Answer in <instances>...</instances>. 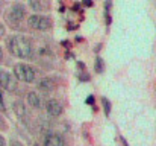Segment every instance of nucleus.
Returning <instances> with one entry per match:
<instances>
[{"label": "nucleus", "instance_id": "nucleus-1", "mask_svg": "<svg viewBox=\"0 0 156 146\" xmlns=\"http://www.w3.org/2000/svg\"><path fill=\"white\" fill-rule=\"evenodd\" d=\"M6 47L12 56L20 59H34L37 55L32 40L26 35H11L6 38Z\"/></svg>", "mask_w": 156, "mask_h": 146}, {"label": "nucleus", "instance_id": "nucleus-2", "mask_svg": "<svg viewBox=\"0 0 156 146\" xmlns=\"http://www.w3.org/2000/svg\"><path fill=\"white\" fill-rule=\"evenodd\" d=\"M26 17H27V9H26V6L23 3H18V2L17 3H12V6L5 14L6 23L11 28H14V29H17Z\"/></svg>", "mask_w": 156, "mask_h": 146}, {"label": "nucleus", "instance_id": "nucleus-3", "mask_svg": "<svg viewBox=\"0 0 156 146\" xmlns=\"http://www.w3.org/2000/svg\"><path fill=\"white\" fill-rule=\"evenodd\" d=\"M12 75L15 76L17 81L24 82V84H34L37 81V70L24 62H18L12 69Z\"/></svg>", "mask_w": 156, "mask_h": 146}, {"label": "nucleus", "instance_id": "nucleus-4", "mask_svg": "<svg viewBox=\"0 0 156 146\" xmlns=\"http://www.w3.org/2000/svg\"><path fill=\"white\" fill-rule=\"evenodd\" d=\"M27 26L34 31L46 32L53 28V20L49 15H41V14H34L27 17Z\"/></svg>", "mask_w": 156, "mask_h": 146}, {"label": "nucleus", "instance_id": "nucleus-5", "mask_svg": "<svg viewBox=\"0 0 156 146\" xmlns=\"http://www.w3.org/2000/svg\"><path fill=\"white\" fill-rule=\"evenodd\" d=\"M12 111H14V114L18 117V120L23 122V125L29 126V122H30V113H29L26 103H24L21 99H17V100L12 102Z\"/></svg>", "mask_w": 156, "mask_h": 146}, {"label": "nucleus", "instance_id": "nucleus-6", "mask_svg": "<svg viewBox=\"0 0 156 146\" xmlns=\"http://www.w3.org/2000/svg\"><path fill=\"white\" fill-rule=\"evenodd\" d=\"M0 88L8 92V93H14L18 88V82L15 79V76L6 70H0Z\"/></svg>", "mask_w": 156, "mask_h": 146}, {"label": "nucleus", "instance_id": "nucleus-7", "mask_svg": "<svg viewBox=\"0 0 156 146\" xmlns=\"http://www.w3.org/2000/svg\"><path fill=\"white\" fill-rule=\"evenodd\" d=\"M44 110H46L47 116L52 117V119L61 117L62 113H64V107H62V103L58 99H47V100H44Z\"/></svg>", "mask_w": 156, "mask_h": 146}, {"label": "nucleus", "instance_id": "nucleus-8", "mask_svg": "<svg viewBox=\"0 0 156 146\" xmlns=\"http://www.w3.org/2000/svg\"><path fill=\"white\" fill-rule=\"evenodd\" d=\"M43 146H67V142L62 134L55 131H47L43 140Z\"/></svg>", "mask_w": 156, "mask_h": 146}, {"label": "nucleus", "instance_id": "nucleus-9", "mask_svg": "<svg viewBox=\"0 0 156 146\" xmlns=\"http://www.w3.org/2000/svg\"><path fill=\"white\" fill-rule=\"evenodd\" d=\"M56 82H55V79L50 78V76H44V78H41V79H38L37 81V90L38 92H41L43 95H50L52 92L56 90Z\"/></svg>", "mask_w": 156, "mask_h": 146}, {"label": "nucleus", "instance_id": "nucleus-10", "mask_svg": "<svg viewBox=\"0 0 156 146\" xmlns=\"http://www.w3.org/2000/svg\"><path fill=\"white\" fill-rule=\"evenodd\" d=\"M26 100H27L29 107L34 108V110H41V108H44V97L41 96L40 93H37V92H27Z\"/></svg>", "mask_w": 156, "mask_h": 146}, {"label": "nucleus", "instance_id": "nucleus-11", "mask_svg": "<svg viewBox=\"0 0 156 146\" xmlns=\"http://www.w3.org/2000/svg\"><path fill=\"white\" fill-rule=\"evenodd\" d=\"M29 8L34 12H46L50 11V0H29Z\"/></svg>", "mask_w": 156, "mask_h": 146}, {"label": "nucleus", "instance_id": "nucleus-12", "mask_svg": "<svg viewBox=\"0 0 156 146\" xmlns=\"http://www.w3.org/2000/svg\"><path fill=\"white\" fill-rule=\"evenodd\" d=\"M38 56H40L43 61H44V59L47 61V59H53V58H55V53H53L49 47H40L38 49Z\"/></svg>", "mask_w": 156, "mask_h": 146}, {"label": "nucleus", "instance_id": "nucleus-13", "mask_svg": "<svg viewBox=\"0 0 156 146\" xmlns=\"http://www.w3.org/2000/svg\"><path fill=\"white\" fill-rule=\"evenodd\" d=\"M105 69H106V66H105L103 58L102 56H96V59H94V72L97 75H102L105 72Z\"/></svg>", "mask_w": 156, "mask_h": 146}, {"label": "nucleus", "instance_id": "nucleus-14", "mask_svg": "<svg viewBox=\"0 0 156 146\" xmlns=\"http://www.w3.org/2000/svg\"><path fill=\"white\" fill-rule=\"evenodd\" d=\"M100 100H102V107H103L105 116H106V117H109V116H111V110H112V103H111V100H109L106 96H103Z\"/></svg>", "mask_w": 156, "mask_h": 146}, {"label": "nucleus", "instance_id": "nucleus-15", "mask_svg": "<svg viewBox=\"0 0 156 146\" xmlns=\"http://www.w3.org/2000/svg\"><path fill=\"white\" fill-rule=\"evenodd\" d=\"M77 79H79L80 82H90V81H91V76H90V73H87V72L83 70V72H79V73H77Z\"/></svg>", "mask_w": 156, "mask_h": 146}, {"label": "nucleus", "instance_id": "nucleus-16", "mask_svg": "<svg viewBox=\"0 0 156 146\" xmlns=\"http://www.w3.org/2000/svg\"><path fill=\"white\" fill-rule=\"evenodd\" d=\"M0 113H8V107H6V102H5V97H3V93L0 92Z\"/></svg>", "mask_w": 156, "mask_h": 146}, {"label": "nucleus", "instance_id": "nucleus-17", "mask_svg": "<svg viewBox=\"0 0 156 146\" xmlns=\"http://www.w3.org/2000/svg\"><path fill=\"white\" fill-rule=\"evenodd\" d=\"M85 103H87V105H90V107L96 105V97H94V95H90V96H87V99H85Z\"/></svg>", "mask_w": 156, "mask_h": 146}, {"label": "nucleus", "instance_id": "nucleus-18", "mask_svg": "<svg viewBox=\"0 0 156 146\" xmlns=\"http://www.w3.org/2000/svg\"><path fill=\"white\" fill-rule=\"evenodd\" d=\"M111 8H112V0H106L105 2V15L111 14Z\"/></svg>", "mask_w": 156, "mask_h": 146}, {"label": "nucleus", "instance_id": "nucleus-19", "mask_svg": "<svg viewBox=\"0 0 156 146\" xmlns=\"http://www.w3.org/2000/svg\"><path fill=\"white\" fill-rule=\"evenodd\" d=\"M8 129V123H6V120L3 119V116L0 114V131H6Z\"/></svg>", "mask_w": 156, "mask_h": 146}, {"label": "nucleus", "instance_id": "nucleus-20", "mask_svg": "<svg viewBox=\"0 0 156 146\" xmlns=\"http://www.w3.org/2000/svg\"><path fill=\"white\" fill-rule=\"evenodd\" d=\"M80 3H82L85 8H93V6H94V0H82Z\"/></svg>", "mask_w": 156, "mask_h": 146}, {"label": "nucleus", "instance_id": "nucleus-21", "mask_svg": "<svg viewBox=\"0 0 156 146\" xmlns=\"http://www.w3.org/2000/svg\"><path fill=\"white\" fill-rule=\"evenodd\" d=\"M77 28H79V24H76V23H68L65 29H67V31H76Z\"/></svg>", "mask_w": 156, "mask_h": 146}, {"label": "nucleus", "instance_id": "nucleus-22", "mask_svg": "<svg viewBox=\"0 0 156 146\" xmlns=\"http://www.w3.org/2000/svg\"><path fill=\"white\" fill-rule=\"evenodd\" d=\"M61 46L65 49H71V41L70 40H64V41H61Z\"/></svg>", "mask_w": 156, "mask_h": 146}, {"label": "nucleus", "instance_id": "nucleus-23", "mask_svg": "<svg viewBox=\"0 0 156 146\" xmlns=\"http://www.w3.org/2000/svg\"><path fill=\"white\" fill-rule=\"evenodd\" d=\"M73 11L74 12H82V3H74L73 5Z\"/></svg>", "mask_w": 156, "mask_h": 146}, {"label": "nucleus", "instance_id": "nucleus-24", "mask_svg": "<svg viewBox=\"0 0 156 146\" xmlns=\"http://www.w3.org/2000/svg\"><path fill=\"white\" fill-rule=\"evenodd\" d=\"M76 66H77V69H79V72H83L85 70V62H82V61H76Z\"/></svg>", "mask_w": 156, "mask_h": 146}, {"label": "nucleus", "instance_id": "nucleus-25", "mask_svg": "<svg viewBox=\"0 0 156 146\" xmlns=\"http://www.w3.org/2000/svg\"><path fill=\"white\" fill-rule=\"evenodd\" d=\"M5 35H6V28L3 26V23H0V40L5 38Z\"/></svg>", "mask_w": 156, "mask_h": 146}, {"label": "nucleus", "instance_id": "nucleus-26", "mask_svg": "<svg viewBox=\"0 0 156 146\" xmlns=\"http://www.w3.org/2000/svg\"><path fill=\"white\" fill-rule=\"evenodd\" d=\"M70 58H74V55L70 52V49H67V52H65V59H70Z\"/></svg>", "mask_w": 156, "mask_h": 146}, {"label": "nucleus", "instance_id": "nucleus-27", "mask_svg": "<svg viewBox=\"0 0 156 146\" xmlns=\"http://www.w3.org/2000/svg\"><path fill=\"white\" fill-rule=\"evenodd\" d=\"M120 142H121V145L123 146H129V143H127V140L123 137V136H120Z\"/></svg>", "mask_w": 156, "mask_h": 146}, {"label": "nucleus", "instance_id": "nucleus-28", "mask_svg": "<svg viewBox=\"0 0 156 146\" xmlns=\"http://www.w3.org/2000/svg\"><path fill=\"white\" fill-rule=\"evenodd\" d=\"M102 46H103V44H102V43H99V44L94 47V52H96V53H99V52L102 50Z\"/></svg>", "mask_w": 156, "mask_h": 146}, {"label": "nucleus", "instance_id": "nucleus-29", "mask_svg": "<svg viewBox=\"0 0 156 146\" xmlns=\"http://www.w3.org/2000/svg\"><path fill=\"white\" fill-rule=\"evenodd\" d=\"M0 146H6V140L3 136H0Z\"/></svg>", "mask_w": 156, "mask_h": 146}, {"label": "nucleus", "instance_id": "nucleus-30", "mask_svg": "<svg viewBox=\"0 0 156 146\" xmlns=\"http://www.w3.org/2000/svg\"><path fill=\"white\" fill-rule=\"evenodd\" d=\"M11 146H24V145H23L21 142H17V140H14V142L11 143Z\"/></svg>", "mask_w": 156, "mask_h": 146}, {"label": "nucleus", "instance_id": "nucleus-31", "mask_svg": "<svg viewBox=\"0 0 156 146\" xmlns=\"http://www.w3.org/2000/svg\"><path fill=\"white\" fill-rule=\"evenodd\" d=\"M3 61V49H2V46H0V62Z\"/></svg>", "mask_w": 156, "mask_h": 146}, {"label": "nucleus", "instance_id": "nucleus-32", "mask_svg": "<svg viewBox=\"0 0 156 146\" xmlns=\"http://www.w3.org/2000/svg\"><path fill=\"white\" fill-rule=\"evenodd\" d=\"M82 41H83L82 37H76V43H82Z\"/></svg>", "mask_w": 156, "mask_h": 146}, {"label": "nucleus", "instance_id": "nucleus-33", "mask_svg": "<svg viewBox=\"0 0 156 146\" xmlns=\"http://www.w3.org/2000/svg\"><path fill=\"white\" fill-rule=\"evenodd\" d=\"M34 146H40V145H38V143H34Z\"/></svg>", "mask_w": 156, "mask_h": 146}]
</instances>
